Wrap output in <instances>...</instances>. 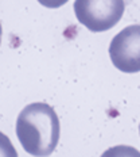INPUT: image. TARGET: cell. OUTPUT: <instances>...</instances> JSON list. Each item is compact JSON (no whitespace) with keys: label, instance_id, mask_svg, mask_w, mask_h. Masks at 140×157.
I'll use <instances>...</instances> for the list:
<instances>
[{"label":"cell","instance_id":"obj_1","mask_svg":"<svg viewBox=\"0 0 140 157\" xmlns=\"http://www.w3.org/2000/svg\"><path fill=\"white\" fill-rule=\"evenodd\" d=\"M15 132L28 155L47 157L59 141V119L51 106L41 102L31 103L20 111Z\"/></svg>","mask_w":140,"mask_h":157},{"label":"cell","instance_id":"obj_2","mask_svg":"<svg viewBox=\"0 0 140 157\" xmlns=\"http://www.w3.org/2000/svg\"><path fill=\"white\" fill-rule=\"evenodd\" d=\"M124 0H76L74 14L78 22L92 33L108 31L124 15Z\"/></svg>","mask_w":140,"mask_h":157},{"label":"cell","instance_id":"obj_3","mask_svg":"<svg viewBox=\"0 0 140 157\" xmlns=\"http://www.w3.org/2000/svg\"><path fill=\"white\" fill-rule=\"evenodd\" d=\"M113 65L124 73L140 72V25H131L116 34L109 45Z\"/></svg>","mask_w":140,"mask_h":157},{"label":"cell","instance_id":"obj_4","mask_svg":"<svg viewBox=\"0 0 140 157\" xmlns=\"http://www.w3.org/2000/svg\"><path fill=\"white\" fill-rule=\"evenodd\" d=\"M101 157H140V152L128 145H117L106 149Z\"/></svg>","mask_w":140,"mask_h":157},{"label":"cell","instance_id":"obj_5","mask_svg":"<svg viewBox=\"0 0 140 157\" xmlns=\"http://www.w3.org/2000/svg\"><path fill=\"white\" fill-rule=\"evenodd\" d=\"M0 157H18L15 148L5 134L0 132Z\"/></svg>","mask_w":140,"mask_h":157},{"label":"cell","instance_id":"obj_6","mask_svg":"<svg viewBox=\"0 0 140 157\" xmlns=\"http://www.w3.org/2000/svg\"><path fill=\"white\" fill-rule=\"evenodd\" d=\"M67 2L69 0H38L39 4H42L46 8H59L63 4H66Z\"/></svg>","mask_w":140,"mask_h":157},{"label":"cell","instance_id":"obj_7","mask_svg":"<svg viewBox=\"0 0 140 157\" xmlns=\"http://www.w3.org/2000/svg\"><path fill=\"white\" fill-rule=\"evenodd\" d=\"M139 132H140V126H139Z\"/></svg>","mask_w":140,"mask_h":157}]
</instances>
